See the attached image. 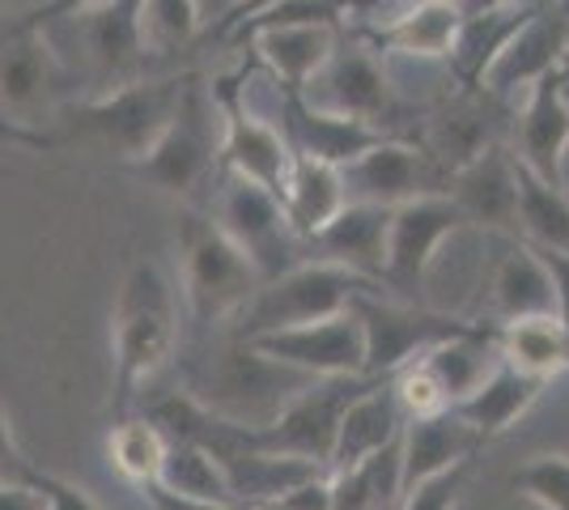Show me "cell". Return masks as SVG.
<instances>
[{
  "mask_svg": "<svg viewBox=\"0 0 569 510\" xmlns=\"http://www.w3.org/2000/svg\"><path fill=\"white\" fill-rule=\"evenodd\" d=\"M375 379L366 374H336V379H315L307 391H298L284 413L272 421V426H260V430H247V426H230V434L251 447V451H263V456H289V460H307L328 468L332 463V447H336V426H340V413L349 409L357 391H366Z\"/></svg>",
  "mask_w": 569,
  "mask_h": 510,
  "instance_id": "9",
  "label": "cell"
},
{
  "mask_svg": "<svg viewBox=\"0 0 569 510\" xmlns=\"http://www.w3.org/2000/svg\"><path fill=\"white\" fill-rule=\"evenodd\" d=\"M340 34H345L340 26H277V30L251 34L247 43L256 48L260 64L277 77L281 86L302 90L310 77L332 60Z\"/></svg>",
  "mask_w": 569,
  "mask_h": 510,
  "instance_id": "28",
  "label": "cell"
},
{
  "mask_svg": "<svg viewBox=\"0 0 569 510\" xmlns=\"http://www.w3.org/2000/svg\"><path fill=\"white\" fill-rule=\"evenodd\" d=\"M387 234H391V209H382V204H345L310 239V251H319V260L349 268V272L379 286L382 260H387Z\"/></svg>",
  "mask_w": 569,
  "mask_h": 510,
  "instance_id": "23",
  "label": "cell"
},
{
  "mask_svg": "<svg viewBox=\"0 0 569 510\" xmlns=\"http://www.w3.org/2000/svg\"><path fill=\"white\" fill-rule=\"evenodd\" d=\"M256 510H272V507H256Z\"/></svg>",
  "mask_w": 569,
  "mask_h": 510,
  "instance_id": "49",
  "label": "cell"
},
{
  "mask_svg": "<svg viewBox=\"0 0 569 510\" xmlns=\"http://www.w3.org/2000/svg\"><path fill=\"white\" fill-rule=\"evenodd\" d=\"M158 486L179 493V498H200V502H221V507H234V493L226 486V472L217 468V460L191 438H167V460L158 472Z\"/></svg>",
  "mask_w": 569,
  "mask_h": 510,
  "instance_id": "33",
  "label": "cell"
},
{
  "mask_svg": "<svg viewBox=\"0 0 569 510\" xmlns=\"http://www.w3.org/2000/svg\"><path fill=\"white\" fill-rule=\"evenodd\" d=\"M366 290H382V286L357 277L349 268L328 264V260H307V264L281 272L277 281H263L260 290H256V298L238 311V319L226 332L238 340H251V337H268V332H281V328L319 323V319L345 316L349 302Z\"/></svg>",
  "mask_w": 569,
  "mask_h": 510,
  "instance_id": "6",
  "label": "cell"
},
{
  "mask_svg": "<svg viewBox=\"0 0 569 510\" xmlns=\"http://www.w3.org/2000/svg\"><path fill=\"white\" fill-rule=\"evenodd\" d=\"M506 146L522 170L545 179L548 188L566 192V158H569V98L561 90L557 73L536 81L527 94L515 102Z\"/></svg>",
  "mask_w": 569,
  "mask_h": 510,
  "instance_id": "17",
  "label": "cell"
},
{
  "mask_svg": "<svg viewBox=\"0 0 569 510\" xmlns=\"http://www.w3.org/2000/svg\"><path fill=\"white\" fill-rule=\"evenodd\" d=\"M26 477H30V463L9 434V421L0 417V481H26Z\"/></svg>",
  "mask_w": 569,
  "mask_h": 510,
  "instance_id": "41",
  "label": "cell"
},
{
  "mask_svg": "<svg viewBox=\"0 0 569 510\" xmlns=\"http://www.w3.org/2000/svg\"><path fill=\"white\" fill-rule=\"evenodd\" d=\"M204 213L251 260V268L260 272V286L263 281H277L281 272L310 260V243L293 234V226L284 218L281 196L260 188V183H251V179H242L234 170H221Z\"/></svg>",
  "mask_w": 569,
  "mask_h": 510,
  "instance_id": "7",
  "label": "cell"
},
{
  "mask_svg": "<svg viewBox=\"0 0 569 510\" xmlns=\"http://www.w3.org/2000/svg\"><path fill=\"white\" fill-rule=\"evenodd\" d=\"M86 4H98V0H43V13L39 18H56V13H77Z\"/></svg>",
  "mask_w": 569,
  "mask_h": 510,
  "instance_id": "45",
  "label": "cell"
},
{
  "mask_svg": "<svg viewBox=\"0 0 569 510\" xmlns=\"http://www.w3.org/2000/svg\"><path fill=\"white\" fill-rule=\"evenodd\" d=\"M400 434H403V413L396 391H391V379H375L366 391H357L353 400H349V409L340 413L328 472L353 468L366 456H375L382 447L400 442Z\"/></svg>",
  "mask_w": 569,
  "mask_h": 510,
  "instance_id": "24",
  "label": "cell"
},
{
  "mask_svg": "<svg viewBox=\"0 0 569 510\" xmlns=\"http://www.w3.org/2000/svg\"><path fill=\"white\" fill-rule=\"evenodd\" d=\"M485 447V438L476 434L468 421H459L451 409L433 417H412L403 421L400 434V460H403V489L421 486L429 477L447 472L455 463L472 460Z\"/></svg>",
  "mask_w": 569,
  "mask_h": 510,
  "instance_id": "25",
  "label": "cell"
},
{
  "mask_svg": "<svg viewBox=\"0 0 569 510\" xmlns=\"http://www.w3.org/2000/svg\"><path fill=\"white\" fill-rule=\"evenodd\" d=\"M391 391H396V400H400L403 421H412V417H433L447 409V400H442V391L433 383V374H429L417 358L391 374Z\"/></svg>",
  "mask_w": 569,
  "mask_h": 510,
  "instance_id": "38",
  "label": "cell"
},
{
  "mask_svg": "<svg viewBox=\"0 0 569 510\" xmlns=\"http://www.w3.org/2000/svg\"><path fill=\"white\" fill-rule=\"evenodd\" d=\"M569 48V9L566 0H540L536 13L510 34V43L498 51L489 73L480 77V90H489L501 102H519L536 81L557 73Z\"/></svg>",
  "mask_w": 569,
  "mask_h": 510,
  "instance_id": "16",
  "label": "cell"
},
{
  "mask_svg": "<svg viewBox=\"0 0 569 510\" xmlns=\"http://www.w3.org/2000/svg\"><path fill=\"white\" fill-rule=\"evenodd\" d=\"M557 81H561V90H566V98H569V48H566V56H561V64H557Z\"/></svg>",
  "mask_w": 569,
  "mask_h": 510,
  "instance_id": "48",
  "label": "cell"
},
{
  "mask_svg": "<svg viewBox=\"0 0 569 510\" xmlns=\"http://www.w3.org/2000/svg\"><path fill=\"white\" fill-rule=\"evenodd\" d=\"M251 349L281 366H293L310 379H336V374H366V337L353 311L302 328H281L268 337H251Z\"/></svg>",
  "mask_w": 569,
  "mask_h": 510,
  "instance_id": "18",
  "label": "cell"
},
{
  "mask_svg": "<svg viewBox=\"0 0 569 510\" xmlns=\"http://www.w3.org/2000/svg\"><path fill=\"white\" fill-rule=\"evenodd\" d=\"M230 9H234V4H230Z\"/></svg>",
  "mask_w": 569,
  "mask_h": 510,
  "instance_id": "51",
  "label": "cell"
},
{
  "mask_svg": "<svg viewBox=\"0 0 569 510\" xmlns=\"http://www.w3.org/2000/svg\"><path fill=\"white\" fill-rule=\"evenodd\" d=\"M510 486L545 510H569V456H531Z\"/></svg>",
  "mask_w": 569,
  "mask_h": 510,
  "instance_id": "36",
  "label": "cell"
},
{
  "mask_svg": "<svg viewBox=\"0 0 569 510\" xmlns=\"http://www.w3.org/2000/svg\"><path fill=\"white\" fill-rule=\"evenodd\" d=\"M417 362L433 374V383L442 391L447 409H455V404L468 400V396L493 374V366L501 362L498 328H485V323H480V328L463 332V337L438 340V344H429Z\"/></svg>",
  "mask_w": 569,
  "mask_h": 510,
  "instance_id": "27",
  "label": "cell"
},
{
  "mask_svg": "<svg viewBox=\"0 0 569 510\" xmlns=\"http://www.w3.org/2000/svg\"><path fill=\"white\" fill-rule=\"evenodd\" d=\"M188 77H141L116 90L86 98L60 116L56 132H43V146H81L107 153L116 162H137L144 158L153 141L167 132L170 116L179 107V98L188 90Z\"/></svg>",
  "mask_w": 569,
  "mask_h": 510,
  "instance_id": "3",
  "label": "cell"
},
{
  "mask_svg": "<svg viewBox=\"0 0 569 510\" xmlns=\"http://www.w3.org/2000/svg\"><path fill=\"white\" fill-rule=\"evenodd\" d=\"M0 510H48V498L26 481H0Z\"/></svg>",
  "mask_w": 569,
  "mask_h": 510,
  "instance_id": "42",
  "label": "cell"
},
{
  "mask_svg": "<svg viewBox=\"0 0 569 510\" xmlns=\"http://www.w3.org/2000/svg\"><path fill=\"white\" fill-rule=\"evenodd\" d=\"M204 13L196 0H141V39L149 56H170L200 34Z\"/></svg>",
  "mask_w": 569,
  "mask_h": 510,
  "instance_id": "35",
  "label": "cell"
},
{
  "mask_svg": "<svg viewBox=\"0 0 569 510\" xmlns=\"http://www.w3.org/2000/svg\"><path fill=\"white\" fill-rule=\"evenodd\" d=\"M459 230H468L463 213L451 196H421L391 209V234H387V260H382L379 286L400 302H421L429 268L438 251Z\"/></svg>",
  "mask_w": 569,
  "mask_h": 510,
  "instance_id": "11",
  "label": "cell"
},
{
  "mask_svg": "<svg viewBox=\"0 0 569 510\" xmlns=\"http://www.w3.org/2000/svg\"><path fill=\"white\" fill-rule=\"evenodd\" d=\"M277 0H234V9L226 13V22L238 26V22H247V18H256V13H263V9H272Z\"/></svg>",
  "mask_w": 569,
  "mask_h": 510,
  "instance_id": "44",
  "label": "cell"
},
{
  "mask_svg": "<svg viewBox=\"0 0 569 510\" xmlns=\"http://www.w3.org/2000/svg\"><path fill=\"white\" fill-rule=\"evenodd\" d=\"M162 460H167V434L144 413L119 417L116 430H111V463L119 472L132 486H149V481H158Z\"/></svg>",
  "mask_w": 569,
  "mask_h": 510,
  "instance_id": "34",
  "label": "cell"
},
{
  "mask_svg": "<svg viewBox=\"0 0 569 510\" xmlns=\"http://www.w3.org/2000/svg\"><path fill=\"white\" fill-rule=\"evenodd\" d=\"M144 489V498L153 502V510H234V507H221V502H200V498H179V493H170L162 489L158 481H149Z\"/></svg>",
  "mask_w": 569,
  "mask_h": 510,
  "instance_id": "43",
  "label": "cell"
},
{
  "mask_svg": "<svg viewBox=\"0 0 569 510\" xmlns=\"http://www.w3.org/2000/svg\"><path fill=\"white\" fill-rule=\"evenodd\" d=\"M72 69L34 22L0 30V107L13 120H43L64 98Z\"/></svg>",
  "mask_w": 569,
  "mask_h": 510,
  "instance_id": "15",
  "label": "cell"
},
{
  "mask_svg": "<svg viewBox=\"0 0 569 510\" xmlns=\"http://www.w3.org/2000/svg\"><path fill=\"white\" fill-rule=\"evenodd\" d=\"M328 477H332V510H396L403 498L400 442Z\"/></svg>",
  "mask_w": 569,
  "mask_h": 510,
  "instance_id": "31",
  "label": "cell"
},
{
  "mask_svg": "<svg viewBox=\"0 0 569 510\" xmlns=\"http://www.w3.org/2000/svg\"><path fill=\"white\" fill-rule=\"evenodd\" d=\"M183 307L174 298L167 268L153 260H137L128 268L116 302V396L111 413L132 417L141 391L158 383V374L174 362L183 340Z\"/></svg>",
  "mask_w": 569,
  "mask_h": 510,
  "instance_id": "2",
  "label": "cell"
},
{
  "mask_svg": "<svg viewBox=\"0 0 569 510\" xmlns=\"http://www.w3.org/2000/svg\"><path fill=\"white\" fill-rule=\"evenodd\" d=\"M213 94L221 102V170H234L242 179L281 196L289 167H293V149L284 141V132L277 123L247 116L226 90H213Z\"/></svg>",
  "mask_w": 569,
  "mask_h": 510,
  "instance_id": "20",
  "label": "cell"
},
{
  "mask_svg": "<svg viewBox=\"0 0 569 510\" xmlns=\"http://www.w3.org/2000/svg\"><path fill=\"white\" fill-rule=\"evenodd\" d=\"M293 94L302 98L307 107H315V111L349 116V120L375 123L382 132L400 137L396 120H400L403 102L400 86L391 77V64L366 39H349V30L340 34L332 60Z\"/></svg>",
  "mask_w": 569,
  "mask_h": 510,
  "instance_id": "8",
  "label": "cell"
},
{
  "mask_svg": "<svg viewBox=\"0 0 569 510\" xmlns=\"http://www.w3.org/2000/svg\"><path fill=\"white\" fill-rule=\"evenodd\" d=\"M340 183L349 204H382V209H400L421 196H447V174L429 162V153L417 141L403 137H382L375 149L340 167Z\"/></svg>",
  "mask_w": 569,
  "mask_h": 510,
  "instance_id": "14",
  "label": "cell"
},
{
  "mask_svg": "<svg viewBox=\"0 0 569 510\" xmlns=\"http://www.w3.org/2000/svg\"><path fill=\"white\" fill-rule=\"evenodd\" d=\"M447 196L468 226H480L501 239H519V174L510 146H489L468 167L447 179Z\"/></svg>",
  "mask_w": 569,
  "mask_h": 510,
  "instance_id": "19",
  "label": "cell"
},
{
  "mask_svg": "<svg viewBox=\"0 0 569 510\" xmlns=\"http://www.w3.org/2000/svg\"><path fill=\"white\" fill-rule=\"evenodd\" d=\"M515 174H519V239L536 251L569 256V192L548 188L545 179H536L519 162Z\"/></svg>",
  "mask_w": 569,
  "mask_h": 510,
  "instance_id": "32",
  "label": "cell"
},
{
  "mask_svg": "<svg viewBox=\"0 0 569 510\" xmlns=\"http://www.w3.org/2000/svg\"><path fill=\"white\" fill-rule=\"evenodd\" d=\"M472 468H476V460H463V463H455V468H447V472L421 481V486L403 489V498L396 510H455L459 498H463V489H468V481H472Z\"/></svg>",
  "mask_w": 569,
  "mask_h": 510,
  "instance_id": "37",
  "label": "cell"
},
{
  "mask_svg": "<svg viewBox=\"0 0 569 510\" xmlns=\"http://www.w3.org/2000/svg\"><path fill=\"white\" fill-rule=\"evenodd\" d=\"M566 9H569V0H566Z\"/></svg>",
  "mask_w": 569,
  "mask_h": 510,
  "instance_id": "50",
  "label": "cell"
},
{
  "mask_svg": "<svg viewBox=\"0 0 569 510\" xmlns=\"http://www.w3.org/2000/svg\"><path fill=\"white\" fill-rule=\"evenodd\" d=\"M281 132L289 149H293V158H315V162H328V167H349L366 149L379 146L382 137H391L375 123L332 116V111H315L293 90L284 98Z\"/></svg>",
  "mask_w": 569,
  "mask_h": 510,
  "instance_id": "21",
  "label": "cell"
},
{
  "mask_svg": "<svg viewBox=\"0 0 569 510\" xmlns=\"http://www.w3.org/2000/svg\"><path fill=\"white\" fill-rule=\"evenodd\" d=\"M26 486H34L43 498H48V510H98L81 489L64 486V481H56L48 472H39V468H30V477H26Z\"/></svg>",
  "mask_w": 569,
  "mask_h": 510,
  "instance_id": "40",
  "label": "cell"
},
{
  "mask_svg": "<svg viewBox=\"0 0 569 510\" xmlns=\"http://www.w3.org/2000/svg\"><path fill=\"white\" fill-rule=\"evenodd\" d=\"M545 388H548V379H536V374H527V370H515L510 362H498L493 374H489L468 400H459L451 413L459 417V421H468L476 434L489 442V438L506 434V430L545 396Z\"/></svg>",
  "mask_w": 569,
  "mask_h": 510,
  "instance_id": "26",
  "label": "cell"
},
{
  "mask_svg": "<svg viewBox=\"0 0 569 510\" xmlns=\"http://www.w3.org/2000/svg\"><path fill=\"white\" fill-rule=\"evenodd\" d=\"M128 170L144 179L149 188L183 200V209H209L217 179H221V102L213 86L200 77H188V90L179 98L167 132L153 141V149L128 162Z\"/></svg>",
  "mask_w": 569,
  "mask_h": 510,
  "instance_id": "4",
  "label": "cell"
},
{
  "mask_svg": "<svg viewBox=\"0 0 569 510\" xmlns=\"http://www.w3.org/2000/svg\"><path fill=\"white\" fill-rule=\"evenodd\" d=\"M349 311L357 316L361 337H366V379H391L412 358H421L429 344L480 328V323H468V319L426 311L417 302H400V298H391L382 290L357 293L349 302Z\"/></svg>",
  "mask_w": 569,
  "mask_h": 510,
  "instance_id": "10",
  "label": "cell"
},
{
  "mask_svg": "<svg viewBox=\"0 0 569 510\" xmlns=\"http://www.w3.org/2000/svg\"><path fill=\"white\" fill-rule=\"evenodd\" d=\"M196 4H200L204 22H213V18H226V13H230V4H234V0H196Z\"/></svg>",
  "mask_w": 569,
  "mask_h": 510,
  "instance_id": "46",
  "label": "cell"
},
{
  "mask_svg": "<svg viewBox=\"0 0 569 510\" xmlns=\"http://www.w3.org/2000/svg\"><path fill=\"white\" fill-rule=\"evenodd\" d=\"M489 307H493L498 323L561 316L557 281L536 247H527L522 239H506L501 256L493 260V272H489Z\"/></svg>",
  "mask_w": 569,
  "mask_h": 510,
  "instance_id": "22",
  "label": "cell"
},
{
  "mask_svg": "<svg viewBox=\"0 0 569 510\" xmlns=\"http://www.w3.org/2000/svg\"><path fill=\"white\" fill-rule=\"evenodd\" d=\"M498 353L515 370H527L536 379H557L569 370V328L561 316H536L498 323Z\"/></svg>",
  "mask_w": 569,
  "mask_h": 510,
  "instance_id": "30",
  "label": "cell"
},
{
  "mask_svg": "<svg viewBox=\"0 0 569 510\" xmlns=\"http://www.w3.org/2000/svg\"><path fill=\"white\" fill-rule=\"evenodd\" d=\"M501 4H515V0H463V13H489V9H501Z\"/></svg>",
  "mask_w": 569,
  "mask_h": 510,
  "instance_id": "47",
  "label": "cell"
},
{
  "mask_svg": "<svg viewBox=\"0 0 569 510\" xmlns=\"http://www.w3.org/2000/svg\"><path fill=\"white\" fill-rule=\"evenodd\" d=\"M43 22L69 26L81 48V64L102 90L141 81V69L149 60L141 39V0H98L77 13H56Z\"/></svg>",
  "mask_w": 569,
  "mask_h": 510,
  "instance_id": "12",
  "label": "cell"
},
{
  "mask_svg": "<svg viewBox=\"0 0 569 510\" xmlns=\"http://www.w3.org/2000/svg\"><path fill=\"white\" fill-rule=\"evenodd\" d=\"M515 107L493 98L480 86H459L426 116V132L417 137V146L429 153V162L451 179L459 167H468L489 146H501L510 132Z\"/></svg>",
  "mask_w": 569,
  "mask_h": 510,
  "instance_id": "13",
  "label": "cell"
},
{
  "mask_svg": "<svg viewBox=\"0 0 569 510\" xmlns=\"http://www.w3.org/2000/svg\"><path fill=\"white\" fill-rule=\"evenodd\" d=\"M260 272L238 251L209 213L183 209L179 218V307L200 337L226 332L256 298Z\"/></svg>",
  "mask_w": 569,
  "mask_h": 510,
  "instance_id": "5",
  "label": "cell"
},
{
  "mask_svg": "<svg viewBox=\"0 0 569 510\" xmlns=\"http://www.w3.org/2000/svg\"><path fill=\"white\" fill-rule=\"evenodd\" d=\"M281 204L289 226H293V234L310 243L349 204L345 200V183H340V167L315 162V158H293L289 179H284Z\"/></svg>",
  "mask_w": 569,
  "mask_h": 510,
  "instance_id": "29",
  "label": "cell"
},
{
  "mask_svg": "<svg viewBox=\"0 0 569 510\" xmlns=\"http://www.w3.org/2000/svg\"><path fill=\"white\" fill-rule=\"evenodd\" d=\"M272 510H332V477L319 472L302 486L284 489L277 502H268Z\"/></svg>",
  "mask_w": 569,
  "mask_h": 510,
  "instance_id": "39",
  "label": "cell"
},
{
  "mask_svg": "<svg viewBox=\"0 0 569 510\" xmlns=\"http://www.w3.org/2000/svg\"><path fill=\"white\" fill-rule=\"evenodd\" d=\"M179 366H183V388H179L183 396H191L204 413L247 430L272 426L284 413V404L315 383L310 374L263 358L260 349H251L230 332L200 337L196 353H188Z\"/></svg>",
  "mask_w": 569,
  "mask_h": 510,
  "instance_id": "1",
  "label": "cell"
}]
</instances>
